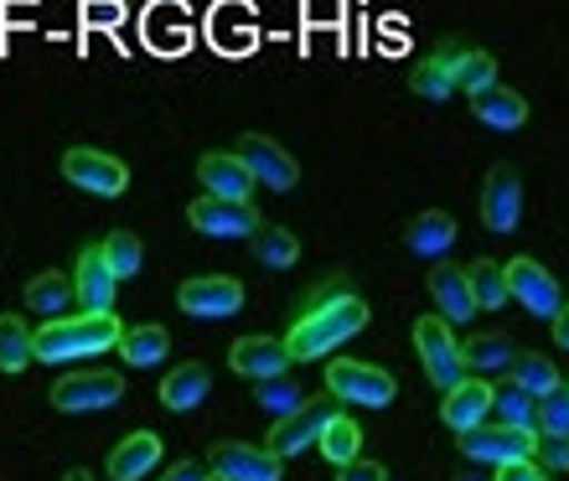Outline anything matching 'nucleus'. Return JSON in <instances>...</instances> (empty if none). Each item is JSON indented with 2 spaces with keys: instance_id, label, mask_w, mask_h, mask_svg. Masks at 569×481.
<instances>
[{
  "instance_id": "nucleus-44",
  "label": "nucleus",
  "mask_w": 569,
  "mask_h": 481,
  "mask_svg": "<svg viewBox=\"0 0 569 481\" xmlns=\"http://www.w3.org/2000/svg\"><path fill=\"white\" fill-rule=\"evenodd\" d=\"M62 481H93V477H89V471H68V477H62Z\"/></svg>"
},
{
  "instance_id": "nucleus-26",
  "label": "nucleus",
  "mask_w": 569,
  "mask_h": 481,
  "mask_svg": "<svg viewBox=\"0 0 569 481\" xmlns=\"http://www.w3.org/2000/svg\"><path fill=\"white\" fill-rule=\"evenodd\" d=\"M73 274H62V270H42L37 280H27V311L31 317H47V321H58L68 317V305H73Z\"/></svg>"
},
{
  "instance_id": "nucleus-29",
  "label": "nucleus",
  "mask_w": 569,
  "mask_h": 481,
  "mask_svg": "<svg viewBox=\"0 0 569 481\" xmlns=\"http://www.w3.org/2000/svg\"><path fill=\"white\" fill-rule=\"evenodd\" d=\"M37 358V331L27 317H0V373H21Z\"/></svg>"
},
{
  "instance_id": "nucleus-4",
  "label": "nucleus",
  "mask_w": 569,
  "mask_h": 481,
  "mask_svg": "<svg viewBox=\"0 0 569 481\" xmlns=\"http://www.w3.org/2000/svg\"><path fill=\"white\" fill-rule=\"evenodd\" d=\"M47 399L62 414H99V409H114L124 399V378L109 373V368H83V373L58 378Z\"/></svg>"
},
{
  "instance_id": "nucleus-30",
  "label": "nucleus",
  "mask_w": 569,
  "mask_h": 481,
  "mask_svg": "<svg viewBox=\"0 0 569 481\" xmlns=\"http://www.w3.org/2000/svg\"><path fill=\"white\" fill-rule=\"evenodd\" d=\"M166 352H171V337H166V327H130L120 337V358L130 362V368H161Z\"/></svg>"
},
{
  "instance_id": "nucleus-8",
  "label": "nucleus",
  "mask_w": 569,
  "mask_h": 481,
  "mask_svg": "<svg viewBox=\"0 0 569 481\" xmlns=\"http://www.w3.org/2000/svg\"><path fill=\"white\" fill-rule=\"evenodd\" d=\"M337 414H342V409H337V399H327V393H321V399H306L290 420H274L270 445H264V451H270L274 461H290V455L311 451L316 440H321V430H327Z\"/></svg>"
},
{
  "instance_id": "nucleus-40",
  "label": "nucleus",
  "mask_w": 569,
  "mask_h": 481,
  "mask_svg": "<svg viewBox=\"0 0 569 481\" xmlns=\"http://www.w3.org/2000/svg\"><path fill=\"white\" fill-rule=\"evenodd\" d=\"M83 21H89V27H120L124 6L120 0H89V6H83Z\"/></svg>"
},
{
  "instance_id": "nucleus-25",
  "label": "nucleus",
  "mask_w": 569,
  "mask_h": 481,
  "mask_svg": "<svg viewBox=\"0 0 569 481\" xmlns=\"http://www.w3.org/2000/svg\"><path fill=\"white\" fill-rule=\"evenodd\" d=\"M212 393V373L202 368V362H181V368H171L161 383V404L171 409V414H187V409H197L202 399Z\"/></svg>"
},
{
  "instance_id": "nucleus-35",
  "label": "nucleus",
  "mask_w": 569,
  "mask_h": 481,
  "mask_svg": "<svg viewBox=\"0 0 569 481\" xmlns=\"http://www.w3.org/2000/svg\"><path fill=\"white\" fill-rule=\"evenodd\" d=\"M533 404H539V399H528L518 383H502V389H492V420H497V424H512V430H533Z\"/></svg>"
},
{
  "instance_id": "nucleus-39",
  "label": "nucleus",
  "mask_w": 569,
  "mask_h": 481,
  "mask_svg": "<svg viewBox=\"0 0 569 481\" xmlns=\"http://www.w3.org/2000/svg\"><path fill=\"white\" fill-rule=\"evenodd\" d=\"M337 481H389V467H383V461H368V455H358V461L337 467Z\"/></svg>"
},
{
  "instance_id": "nucleus-9",
  "label": "nucleus",
  "mask_w": 569,
  "mask_h": 481,
  "mask_svg": "<svg viewBox=\"0 0 569 481\" xmlns=\"http://www.w3.org/2000/svg\"><path fill=\"white\" fill-rule=\"evenodd\" d=\"M62 177L89 197H120L130 187V166L109 151H93V146H73V151H62Z\"/></svg>"
},
{
  "instance_id": "nucleus-23",
  "label": "nucleus",
  "mask_w": 569,
  "mask_h": 481,
  "mask_svg": "<svg viewBox=\"0 0 569 481\" xmlns=\"http://www.w3.org/2000/svg\"><path fill=\"white\" fill-rule=\"evenodd\" d=\"M471 114H477V124H487V130H523L528 124V99L518 89L492 83L487 93L471 99Z\"/></svg>"
},
{
  "instance_id": "nucleus-18",
  "label": "nucleus",
  "mask_w": 569,
  "mask_h": 481,
  "mask_svg": "<svg viewBox=\"0 0 569 481\" xmlns=\"http://www.w3.org/2000/svg\"><path fill=\"white\" fill-rule=\"evenodd\" d=\"M440 420L461 435V430H477L481 420H492V383L487 378H461L456 389L440 399Z\"/></svg>"
},
{
  "instance_id": "nucleus-42",
  "label": "nucleus",
  "mask_w": 569,
  "mask_h": 481,
  "mask_svg": "<svg viewBox=\"0 0 569 481\" xmlns=\"http://www.w3.org/2000/svg\"><path fill=\"white\" fill-rule=\"evenodd\" d=\"M161 481H208V471L197 467V461H177V467H166Z\"/></svg>"
},
{
  "instance_id": "nucleus-43",
  "label": "nucleus",
  "mask_w": 569,
  "mask_h": 481,
  "mask_svg": "<svg viewBox=\"0 0 569 481\" xmlns=\"http://www.w3.org/2000/svg\"><path fill=\"white\" fill-rule=\"evenodd\" d=\"M555 342L569 352V305H565V311H559V317H555Z\"/></svg>"
},
{
  "instance_id": "nucleus-41",
  "label": "nucleus",
  "mask_w": 569,
  "mask_h": 481,
  "mask_svg": "<svg viewBox=\"0 0 569 481\" xmlns=\"http://www.w3.org/2000/svg\"><path fill=\"white\" fill-rule=\"evenodd\" d=\"M497 481H549V471L539 461H512V467H497Z\"/></svg>"
},
{
  "instance_id": "nucleus-45",
  "label": "nucleus",
  "mask_w": 569,
  "mask_h": 481,
  "mask_svg": "<svg viewBox=\"0 0 569 481\" xmlns=\"http://www.w3.org/2000/svg\"><path fill=\"white\" fill-rule=\"evenodd\" d=\"M456 481H487V477H481V471H461V477H456Z\"/></svg>"
},
{
  "instance_id": "nucleus-16",
  "label": "nucleus",
  "mask_w": 569,
  "mask_h": 481,
  "mask_svg": "<svg viewBox=\"0 0 569 481\" xmlns=\"http://www.w3.org/2000/svg\"><path fill=\"white\" fill-rule=\"evenodd\" d=\"M284 362H290V347L280 337H239V342L228 347V368L239 378H254V383L284 378Z\"/></svg>"
},
{
  "instance_id": "nucleus-7",
  "label": "nucleus",
  "mask_w": 569,
  "mask_h": 481,
  "mask_svg": "<svg viewBox=\"0 0 569 481\" xmlns=\"http://www.w3.org/2000/svg\"><path fill=\"white\" fill-rule=\"evenodd\" d=\"M502 274H508V295L523 305L528 317L555 321L559 311H565V290H559V280L543 270L533 254H518L512 264H502Z\"/></svg>"
},
{
  "instance_id": "nucleus-14",
  "label": "nucleus",
  "mask_w": 569,
  "mask_h": 481,
  "mask_svg": "<svg viewBox=\"0 0 569 481\" xmlns=\"http://www.w3.org/2000/svg\"><path fill=\"white\" fill-rule=\"evenodd\" d=\"M114 290H120V280H114V270H109V259L99 243H89V249H78V264H73V295L83 311H93V317H109L114 311Z\"/></svg>"
},
{
  "instance_id": "nucleus-31",
  "label": "nucleus",
  "mask_w": 569,
  "mask_h": 481,
  "mask_svg": "<svg viewBox=\"0 0 569 481\" xmlns=\"http://www.w3.org/2000/svg\"><path fill=\"white\" fill-rule=\"evenodd\" d=\"M249 243H254V259L264 264V270H290V264L300 259V239L280 223H264Z\"/></svg>"
},
{
  "instance_id": "nucleus-21",
  "label": "nucleus",
  "mask_w": 569,
  "mask_h": 481,
  "mask_svg": "<svg viewBox=\"0 0 569 481\" xmlns=\"http://www.w3.org/2000/svg\"><path fill=\"white\" fill-rule=\"evenodd\" d=\"M456 58H461V47L456 42L435 47L420 68H409V93H420V99H430V104L450 99V93H456Z\"/></svg>"
},
{
  "instance_id": "nucleus-11",
  "label": "nucleus",
  "mask_w": 569,
  "mask_h": 481,
  "mask_svg": "<svg viewBox=\"0 0 569 481\" xmlns=\"http://www.w3.org/2000/svg\"><path fill=\"white\" fill-rule=\"evenodd\" d=\"M523 223V177L512 166H492L481 181V228L487 233H518Z\"/></svg>"
},
{
  "instance_id": "nucleus-24",
  "label": "nucleus",
  "mask_w": 569,
  "mask_h": 481,
  "mask_svg": "<svg viewBox=\"0 0 569 481\" xmlns=\"http://www.w3.org/2000/svg\"><path fill=\"white\" fill-rule=\"evenodd\" d=\"M430 295H435V305H440V317H450V327L477 317V301H471L466 270H456V264H430Z\"/></svg>"
},
{
  "instance_id": "nucleus-34",
  "label": "nucleus",
  "mask_w": 569,
  "mask_h": 481,
  "mask_svg": "<svg viewBox=\"0 0 569 481\" xmlns=\"http://www.w3.org/2000/svg\"><path fill=\"white\" fill-rule=\"evenodd\" d=\"M316 445H321V455H327L331 467H347V461H358V455H362V430L347 420V414H337V420L321 430V440H316Z\"/></svg>"
},
{
  "instance_id": "nucleus-13",
  "label": "nucleus",
  "mask_w": 569,
  "mask_h": 481,
  "mask_svg": "<svg viewBox=\"0 0 569 481\" xmlns=\"http://www.w3.org/2000/svg\"><path fill=\"white\" fill-rule=\"evenodd\" d=\"M233 156H239V161L249 166V177L264 181L270 192H290V187L300 181L296 156L284 151L280 140H270V136H243L239 146H233Z\"/></svg>"
},
{
  "instance_id": "nucleus-10",
  "label": "nucleus",
  "mask_w": 569,
  "mask_h": 481,
  "mask_svg": "<svg viewBox=\"0 0 569 481\" xmlns=\"http://www.w3.org/2000/svg\"><path fill=\"white\" fill-rule=\"evenodd\" d=\"M177 305L197 321H223L243 311V285L233 274H192L187 285L177 290Z\"/></svg>"
},
{
  "instance_id": "nucleus-28",
  "label": "nucleus",
  "mask_w": 569,
  "mask_h": 481,
  "mask_svg": "<svg viewBox=\"0 0 569 481\" xmlns=\"http://www.w3.org/2000/svg\"><path fill=\"white\" fill-rule=\"evenodd\" d=\"M466 285H471L477 311H502V305L512 301V295H508V274H502V264H492V259L466 264Z\"/></svg>"
},
{
  "instance_id": "nucleus-22",
  "label": "nucleus",
  "mask_w": 569,
  "mask_h": 481,
  "mask_svg": "<svg viewBox=\"0 0 569 481\" xmlns=\"http://www.w3.org/2000/svg\"><path fill=\"white\" fill-rule=\"evenodd\" d=\"M461 358H466V373L508 378L512 373V358H518V347H512L502 331H477V337H466V342H461Z\"/></svg>"
},
{
  "instance_id": "nucleus-3",
  "label": "nucleus",
  "mask_w": 569,
  "mask_h": 481,
  "mask_svg": "<svg viewBox=\"0 0 569 481\" xmlns=\"http://www.w3.org/2000/svg\"><path fill=\"white\" fill-rule=\"evenodd\" d=\"M461 455L477 461V467H512V461H533V445H539V430H512V424L481 420L477 430H461Z\"/></svg>"
},
{
  "instance_id": "nucleus-20",
  "label": "nucleus",
  "mask_w": 569,
  "mask_h": 481,
  "mask_svg": "<svg viewBox=\"0 0 569 481\" xmlns=\"http://www.w3.org/2000/svg\"><path fill=\"white\" fill-rule=\"evenodd\" d=\"M156 461H161V435L156 430H136V435H124L109 451V481H140L156 471Z\"/></svg>"
},
{
  "instance_id": "nucleus-27",
  "label": "nucleus",
  "mask_w": 569,
  "mask_h": 481,
  "mask_svg": "<svg viewBox=\"0 0 569 481\" xmlns=\"http://www.w3.org/2000/svg\"><path fill=\"white\" fill-rule=\"evenodd\" d=\"M508 383H518V389H523L528 399H543V393L565 389V378H559V368H555L549 358H539V352H518V358H512Z\"/></svg>"
},
{
  "instance_id": "nucleus-19",
  "label": "nucleus",
  "mask_w": 569,
  "mask_h": 481,
  "mask_svg": "<svg viewBox=\"0 0 569 481\" xmlns=\"http://www.w3.org/2000/svg\"><path fill=\"white\" fill-rule=\"evenodd\" d=\"M450 243H456V218L440 208H425L420 218H409L405 228V249L415 259H430V264H440V259L450 254Z\"/></svg>"
},
{
  "instance_id": "nucleus-5",
  "label": "nucleus",
  "mask_w": 569,
  "mask_h": 481,
  "mask_svg": "<svg viewBox=\"0 0 569 481\" xmlns=\"http://www.w3.org/2000/svg\"><path fill=\"white\" fill-rule=\"evenodd\" d=\"M327 393L337 404H362V409H389L393 404V378L383 368H368L358 358L327 362Z\"/></svg>"
},
{
  "instance_id": "nucleus-15",
  "label": "nucleus",
  "mask_w": 569,
  "mask_h": 481,
  "mask_svg": "<svg viewBox=\"0 0 569 481\" xmlns=\"http://www.w3.org/2000/svg\"><path fill=\"white\" fill-rule=\"evenodd\" d=\"M208 467L228 481H280V461L264 445H243V440H218Z\"/></svg>"
},
{
  "instance_id": "nucleus-6",
  "label": "nucleus",
  "mask_w": 569,
  "mask_h": 481,
  "mask_svg": "<svg viewBox=\"0 0 569 481\" xmlns=\"http://www.w3.org/2000/svg\"><path fill=\"white\" fill-rule=\"evenodd\" d=\"M415 347L425 358V373L440 393H450L456 383L466 378V358H461V342L450 337V321L446 317H420L415 321Z\"/></svg>"
},
{
  "instance_id": "nucleus-36",
  "label": "nucleus",
  "mask_w": 569,
  "mask_h": 481,
  "mask_svg": "<svg viewBox=\"0 0 569 481\" xmlns=\"http://www.w3.org/2000/svg\"><path fill=\"white\" fill-rule=\"evenodd\" d=\"M259 404L270 409L274 420H290V414L306 404V393H300V383H290V378H264V383H259Z\"/></svg>"
},
{
  "instance_id": "nucleus-33",
  "label": "nucleus",
  "mask_w": 569,
  "mask_h": 481,
  "mask_svg": "<svg viewBox=\"0 0 569 481\" xmlns=\"http://www.w3.org/2000/svg\"><path fill=\"white\" fill-rule=\"evenodd\" d=\"M497 83V58L492 52H481V47H461V58H456V89L461 93H487Z\"/></svg>"
},
{
  "instance_id": "nucleus-37",
  "label": "nucleus",
  "mask_w": 569,
  "mask_h": 481,
  "mask_svg": "<svg viewBox=\"0 0 569 481\" xmlns=\"http://www.w3.org/2000/svg\"><path fill=\"white\" fill-rule=\"evenodd\" d=\"M533 430L539 435H569V389L543 393L539 404H533Z\"/></svg>"
},
{
  "instance_id": "nucleus-32",
  "label": "nucleus",
  "mask_w": 569,
  "mask_h": 481,
  "mask_svg": "<svg viewBox=\"0 0 569 481\" xmlns=\"http://www.w3.org/2000/svg\"><path fill=\"white\" fill-rule=\"evenodd\" d=\"M99 249H104V259H109V270H114V280H136L140 264H146L140 233H130V228H109Z\"/></svg>"
},
{
  "instance_id": "nucleus-12",
  "label": "nucleus",
  "mask_w": 569,
  "mask_h": 481,
  "mask_svg": "<svg viewBox=\"0 0 569 481\" xmlns=\"http://www.w3.org/2000/svg\"><path fill=\"white\" fill-rule=\"evenodd\" d=\"M187 223L197 233H208V239H254L259 228H264L254 202H223V197H197L192 208H187Z\"/></svg>"
},
{
  "instance_id": "nucleus-2",
  "label": "nucleus",
  "mask_w": 569,
  "mask_h": 481,
  "mask_svg": "<svg viewBox=\"0 0 569 481\" xmlns=\"http://www.w3.org/2000/svg\"><path fill=\"white\" fill-rule=\"evenodd\" d=\"M120 317L109 311V317H58L37 327V362H73V358H99L109 347H120Z\"/></svg>"
},
{
  "instance_id": "nucleus-38",
  "label": "nucleus",
  "mask_w": 569,
  "mask_h": 481,
  "mask_svg": "<svg viewBox=\"0 0 569 481\" xmlns=\"http://www.w3.org/2000/svg\"><path fill=\"white\" fill-rule=\"evenodd\" d=\"M533 461H539L543 471H569V435H539Z\"/></svg>"
},
{
  "instance_id": "nucleus-1",
  "label": "nucleus",
  "mask_w": 569,
  "mask_h": 481,
  "mask_svg": "<svg viewBox=\"0 0 569 481\" xmlns=\"http://www.w3.org/2000/svg\"><path fill=\"white\" fill-rule=\"evenodd\" d=\"M368 317H373V311H368L362 295H337V301H321V305H300L296 327L284 337L290 362H311V358L337 352L347 337H358V331L368 327Z\"/></svg>"
},
{
  "instance_id": "nucleus-17",
  "label": "nucleus",
  "mask_w": 569,
  "mask_h": 481,
  "mask_svg": "<svg viewBox=\"0 0 569 481\" xmlns=\"http://www.w3.org/2000/svg\"><path fill=\"white\" fill-rule=\"evenodd\" d=\"M197 181H202V192L208 197H223V202H249V192H254L249 166H243L233 151H208L202 156V161H197Z\"/></svg>"
},
{
  "instance_id": "nucleus-46",
  "label": "nucleus",
  "mask_w": 569,
  "mask_h": 481,
  "mask_svg": "<svg viewBox=\"0 0 569 481\" xmlns=\"http://www.w3.org/2000/svg\"><path fill=\"white\" fill-rule=\"evenodd\" d=\"M208 481H228V477H218V471H212V477H208Z\"/></svg>"
}]
</instances>
